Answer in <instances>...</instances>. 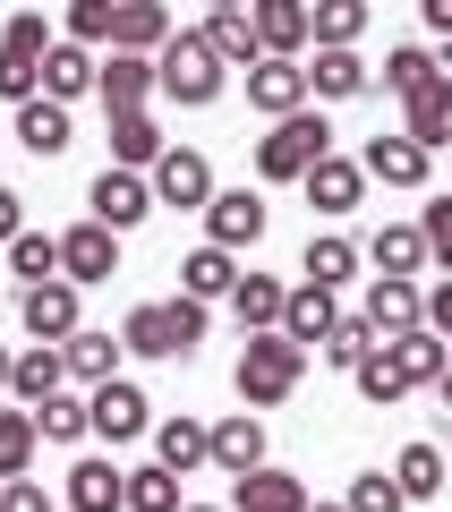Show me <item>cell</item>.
Wrapping results in <instances>:
<instances>
[{
	"label": "cell",
	"mask_w": 452,
	"mask_h": 512,
	"mask_svg": "<svg viewBox=\"0 0 452 512\" xmlns=\"http://www.w3.org/2000/svg\"><path fill=\"white\" fill-rule=\"evenodd\" d=\"M299 376H308V342H290L282 325H273V333H248V342H239L231 384H239V402H248V410H282L290 393H299Z\"/></svg>",
	"instance_id": "cell-1"
},
{
	"label": "cell",
	"mask_w": 452,
	"mask_h": 512,
	"mask_svg": "<svg viewBox=\"0 0 452 512\" xmlns=\"http://www.w3.org/2000/svg\"><path fill=\"white\" fill-rule=\"evenodd\" d=\"M325 154H333V128H325V111H316V103L282 111V120L256 137V171H265V180H308Z\"/></svg>",
	"instance_id": "cell-2"
},
{
	"label": "cell",
	"mask_w": 452,
	"mask_h": 512,
	"mask_svg": "<svg viewBox=\"0 0 452 512\" xmlns=\"http://www.w3.org/2000/svg\"><path fill=\"white\" fill-rule=\"evenodd\" d=\"M154 77H163V94L171 103H188V111H205L222 94V77H231V60L205 43V26H180V35L154 52Z\"/></svg>",
	"instance_id": "cell-3"
},
{
	"label": "cell",
	"mask_w": 452,
	"mask_h": 512,
	"mask_svg": "<svg viewBox=\"0 0 452 512\" xmlns=\"http://www.w3.org/2000/svg\"><path fill=\"white\" fill-rule=\"evenodd\" d=\"M120 342L137 350V359H188V350L205 342V299H154V308H128Z\"/></svg>",
	"instance_id": "cell-4"
},
{
	"label": "cell",
	"mask_w": 452,
	"mask_h": 512,
	"mask_svg": "<svg viewBox=\"0 0 452 512\" xmlns=\"http://www.w3.org/2000/svg\"><path fill=\"white\" fill-rule=\"evenodd\" d=\"M154 180V205H180V214H205L214 205V163L197 146H163V163L145 171Z\"/></svg>",
	"instance_id": "cell-5"
},
{
	"label": "cell",
	"mask_w": 452,
	"mask_h": 512,
	"mask_svg": "<svg viewBox=\"0 0 452 512\" xmlns=\"http://www.w3.org/2000/svg\"><path fill=\"white\" fill-rule=\"evenodd\" d=\"M86 214L111 222V231H137V222L154 214V180H145V171H128V163H103V180L86 188Z\"/></svg>",
	"instance_id": "cell-6"
},
{
	"label": "cell",
	"mask_w": 452,
	"mask_h": 512,
	"mask_svg": "<svg viewBox=\"0 0 452 512\" xmlns=\"http://www.w3.org/2000/svg\"><path fill=\"white\" fill-rule=\"evenodd\" d=\"M60 274L77 282V291H94V282H111L120 274V231L111 222H77V231H60Z\"/></svg>",
	"instance_id": "cell-7"
},
{
	"label": "cell",
	"mask_w": 452,
	"mask_h": 512,
	"mask_svg": "<svg viewBox=\"0 0 452 512\" xmlns=\"http://www.w3.org/2000/svg\"><path fill=\"white\" fill-rule=\"evenodd\" d=\"M86 410H94V436H103V444H137L145 427H154V402H145V393H137L128 376L94 384V393H86Z\"/></svg>",
	"instance_id": "cell-8"
},
{
	"label": "cell",
	"mask_w": 452,
	"mask_h": 512,
	"mask_svg": "<svg viewBox=\"0 0 452 512\" xmlns=\"http://www.w3.org/2000/svg\"><path fill=\"white\" fill-rule=\"evenodd\" d=\"M205 239L231 256H248L256 239H265V197L256 188H214V205H205Z\"/></svg>",
	"instance_id": "cell-9"
},
{
	"label": "cell",
	"mask_w": 452,
	"mask_h": 512,
	"mask_svg": "<svg viewBox=\"0 0 452 512\" xmlns=\"http://www.w3.org/2000/svg\"><path fill=\"white\" fill-rule=\"evenodd\" d=\"M367 86H376V69L359 60V43H316V60H308V94L316 103H359Z\"/></svg>",
	"instance_id": "cell-10"
},
{
	"label": "cell",
	"mask_w": 452,
	"mask_h": 512,
	"mask_svg": "<svg viewBox=\"0 0 452 512\" xmlns=\"http://www.w3.org/2000/svg\"><path fill=\"white\" fill-rule=\"evenodd\" d=\"M18 325L35 333V342H69L77 333V282L52 274V282H35V291H18Z\"/></svg>",
	"instance_id": "cell-11"
},
{
	"label": "cell",
	"mask_w": 452,
	"mask_h": 512,
	"mask_svg": "<svg viewBox=\"0 0 452 512\" xmlns=\"http://www.w3.org/2000/svg\"><path fill=\"white\" fill-rule=\"evenodd\" d=\"M248 103L265 111V120H282V111L316 103V94H308V60H282V52H265V60L248 69Z\"/></svg>",
	"instance_id": "cell-12"
},
{
	"label": "cell",
	"mask_w": 452,
	"mask_h": 512,
	"mask_svg": "<svg viewBox=\"0 0 452 512\" xmlns=\"http://www.w3.org/2000/svg\"><path fill=\"white\" fill-rule=\"evenodd\" d=\"M9 137H18L35 163H52V154L77 146V128H69V103H52V94H35V103H18V120H9Z\"/></svg>",
	"instance_id": "cell-13"
},
{
	"label": "cell",
	"mask_w": 452,
	"mask_h": 512,
	"mask_svg": "<svg viewBox=\"0 0 452 512\" xmlns=\"http://www.w3.org/2000/svg\"><path fill=\"white\" fill-rule=\"evenodd\" d=\"M359 163H367V180H384V188H427V163H435V154L418 146L410 128H393V137H367Z\"/></svg>",
	"instance_id": "cell-14"
},
{
	"label": "cell",
	"mask_w": 452,
	"mask_h": 512,
	"mask_svg": "<svg viewBox=\"0 0 452 512\" xmlns=\"http://www.w3.org/2000/svg\"><path fill=\"white\" fill-rule=\"evenodd\" d=\"M359 316L376 333H410V325H427V299H418L410 274H367V308Z\"/></svg>",
	"instance_id": "cell-15"
},
{
	"label": "cell",
	"mask_w": 452,
	"mask_h": 512,
	"mask_svg": "<svg viewBox=\"0 0 452 512\" xmlns=\"http://www.w3.org/2000/svg\"><path fill=\"white\" fill-rule=\"evenodd\" d=\"M94 94H103V111H145V94H163L154 52H111L103 77H94Z\"/></svg>",
	"instance_id": "cell-16"
},
{
	"label": "cell",
	"mask_w": 452,
	"mask_h": 512,
	"mask_svg": "<svg viewBox=\"0 0 452 512\" xmlns=\"http://www.w3.org/2000/svg\"><path fill=\"white\" fill-rule=\"evenodd\" d=\"M299 188H308L316 214H359V197H367V163H350V154H325V163H316Z\"/></svg>",
	"instance_id": "cell-17"
},
{
	"label": "cell",
	"mask_w": 452,
	"mask_h": 512,
	"mask_svg": "<svg viewBox=\"0 0 452 512\" xmlns=\"http://www.w3.org/2000/svg\"><path fill=\"white\" fill-rule=\"evenodd\" d=\"M231 512H308V487L273 461H256L248 478H231Z\"/></svg>",
	"instance_id": "cell-18"
},
{
	"label": "cell",
	"mask_w": 452,
	"mask_h": 512,
	"mask_svg": "<svg viewBox=\"0 0 452 512\" xmlns=\"http://www.w3.org/2000/svg\"><path fill=\"white\" fill-rule=\"evenodd\" d=\"M248 18H256V43L265 52H282V60H299L308 52V0H248Z\"/></svg>",
	"instance_id": "cell-19"
},
{
	"label": "cell",
	"mask_w": 452,
	"mask_h": 512,
	"mask_svg": "<svg viewBox=\"0 0 452 512\" xmlns=\"http://www.w3.org/2000/svg\"><path fill=\"white\" fill-rule=\"evenodd\" d=\"M384 350H393V367H401V376H410V393H418V384H435V376H444V367H452V342H444V333H435V325L384 333Z\"/></svg>",
	"instance_id": "cell-20"
},
{
	"label": "cell",
	"mask_w": 452,
	"mask_h": 512,
	"mask_svg": "<svg viewBox=\"0 0 452 512\" xmlns=\"http://www.w3.org/2000/svg\"><path fill=\"white\" fill-rule=\"evenodd\" d=\"M333 325H342V291H325V282H299V291H290V308H282V333L316 350Z\"/></svg>",
	"instance_id": "cell-21"
},
{
	"label": "cell",
	"mask_w": 452,
	"mask_h": 512,
	"mask_svg": "<svg viewBox=\"0 0 452 512\" xmlns=\"http://www.w3.org/2000/svg\"><path fill=\"white\" fill-rule=\"evenodd\" d=\"M69 512H128V470H111L103 453H86L69 470Z\"/></svg>",
	"instance_id": "cell-22"
},
{
	"label": "cell",
	"mask_w": 452,
	"mask_h": 512,
	"mask_svg": "<svg viewBox=\"0 0 452 512\" xmlns=\"http://www.w3.org/2000/svg\"><path fill=\"white\" fill-rule=\"evenodd\" d=\"M154 461H163V470H180V478L214 470V427H197V419H163V427H154Z\"/></svg>",
	"instance_id": "cell-23"
},
{
	"label": "cell",
	"mask_w": 452,
	"mask_h": 512,
	"mask_svg": "<svg viewBox=\"0 0 452 512\" xmlns=\"http://www.w3.org/2000/svg\"><path fill=\"white\" fill-rule=\"evenodd\" d=\"M163 120L154 111H111V163H128V171H154L163 163Z\"/></svg>",
	"instance_id": "cell-24"
},
{
	"label": "cell",
	"mask_w": 452,
	"mask_h": 512,
	"mask_svg": "<svg viewBox=\"0 0 452 512\" xmlns=\"http://www.w3.org/2000/svg\"><path fill=\"white\" fill-rule=\"evenodd\" d=\"M94 77H103L94 43H52V52H43V94H52V103H77V94H94Z\"/></svg>",
	"instance_id": "cell-25"
},
{
	"label": "cell",
	"mask_w": 452,
	"mask_h": 512,
	"mask_svg": "<svg viewBox=\"0 0 452 512\" xmlns=\"http://www.w3.org/2000/svg\"><path fill=\"white\" fill-rule=\"evenodd\" d=\"M171 35L180 26H171L163 0H120V18H111V52H163Z\"/></svg>",
	"instance_id": "cell-26"
},
{
	"label": "cell",
	"mask_w": 452,
	"mask_h": 512,
	"mask_svg": "<svg viewBox=\"0 0 452 512\" xmlns=\"http://www.w3.org/2000/svg\"><path fill=\"white\" fill-rule=\"evenodd\" d=\"M256 461H265V419H256V410H231V419L214 427V470L222 478H248Z\"/></svg>",
	"instance_id": "cell-27"
},
{
	"label": "cell",
	"mask_w": 452,
	"mask_h": 512,
	"mask_svg": "<svg viewBox=\"0 0 452 512\" xmlns=\"http://www.w3.org/2000/svg\"><path fill=\"white\" fill-rule=\"evenodd\" d=\"M180 291H188V299H205V308H214V299H231V291H239V256L205 239L197 256H180Z\"/></svg>",
	"instance_id": "cell-28"
},
{
	"label": "cell",
	"mask_w": 452,
	"mask_h": 512,
	"mask_svg": "<svg viewBox=\"0 0 452 512\" xmlns=\"http://www.w3.org/2000/svg\"><path fill=\"white\" fill-rule=\"evenodd\" d=\"M60 384H69V350H60V342H35V350H18V376H9V393H18L26 410H35V402H52Z\"/></svg>",
	"instance_id": "cell-29"
},
{
	"label": "cell",
	"mask_w": 452,
	"mask_h": 512,
	"mask_svg": "<svg viewBox=\"0 0 452 512\" xmlns=\"http://www.w3.org/2000/svg\"><path fill=\"white\" fill-rule=\"evenodd\" d=\"M401 128H410L427 154H444L452 146V77H427V86L410 94V120H401Z\"/></svg>",
	"instance_id": "cell-30"
},
{
	"label": "cell",
	"mask_w": 452,
	"mask_h": 512,
	"mask_svg": "<svg viewBox=\"0 0 452 512\" xmlns=\"http://www.w3.org/2000/svg\"><path fill=\"white\" fill-rule=\"evenodd\" d=\"M282 308H290V282H273V274H239V291H231L239 333H273V325H282Z\"/></svg>",
	"instance_id": "cell-31"
},
{
	"label": "cell",
	"mask_w": 452,
	"mask_h": 512,
	"mask_svg": "<svg viewBox=\"0 0 452 512\" xmlns=\"http://www.w3.org/2000/svg\"><path fill=\"white\" fill-rule=\"evenodd\" d=\"M393 478H401V495H410V504H427V495L452 487V461H444V444H401Z\"/></svg>",
	"instance_id": "cell-32"
},
{
	"label": "cell",
	"mask_w": 452,
	"mask_h": 512,
	"mask_svg": "<svg viewBox=\"0 0 452 512\" xmlns=\"http://www.w3.org/2000/svg\"><path fill=\"white\" fill-rule=\"evenodd\" d=\"M60 350H69V376L94 393V384H111V376H120V350H128V342H111V333H86V325H77Z\"/></svg>",
	"instance_id": "cell-33"
},
{
	"label": "cell",
	"mask_w": 452,
	"mask_h": 512,
	"mask_svg": "<svg viewBox=\"0 0 452 512\" xmlns=\"http://www.w3.org/2000/svg\"><path fill=\"white\" fill-rule=\"evenodd\" d=\"M367 265H376V274H418V265H427V231H418V222H384V231L367 239Z\"/></svg>",
	"instance_id": "cell-34"
},
{
	"label": "cell",
	"mask_w": 452,
	"mask_h": 512,
	"mask_svg": "<svg viewBox=\"0 0 452 512\" xmlns=\"http://www.w3.org/2000/svg\"><path fill=\"white\" fill-rule=\"evenodd\" d=\"M205 43H214L231 69H256V60H265V43H256V18H248V9H214V18H205Z\"/></svg>",
	"instance_id": "cell-35"
},
{
	"label": "cell",
	"mask_w": 452,
	"mask_h": 512,
	"mask_svg": "<svg viewBox=\"0 0 452 512\" xmlns=\"http://www.w3.org/2000/svg\"><path fill=\"white\" fill-rule=\"evenodd\" d=\"M359 256H367V248H350L342 231H325V239H308V256H299V274H308V282H325V291H342V282L359 274Z\"/></svg>",
	"instance_id": "cell-36"
},
{
	"label": "cell",
	"mask_w": 452,
	"mask_h": 512,
	"mask_svg": "<svg viewBox=\"0 0 452 512\" xmlns=\"http://www.w3.org/2000/svg\"><path fill=\"white\" fill-rule=\"evenodd\" d=\"M35 427H43V444H86V436H94V410L60 384L52 402H35Z\"/></svg>",
	"instance_id": "cell-37"
},
{
	"label": "cell",
	"mask_w": 452,
	"mask_h": 512,
	"mask_svg": "<svg viewBox=\"0 0 452 512\" xmlns=\"http://www.w3.org/2000/svg\"><path fill=\"white\" fill-rule=\"evenodd\" d=\"M35 444H43V427H35V410H0V478H26L35 470Z\"/></svg>",
	"instance_id": "cell-38"
},
{
	"label": "cell",
	"mask_w": 452,
	"mask_h": 512,
	"mask_svg": "<svg viewBox=\"0 0 452 512\" xmlns=\"http://www.w3.org/2000/svg\"><path fill=\"white\" fill-rule=\"evenodd\" d=\"M180 470H163V461H145V470H128V512H180Z\"/></svg>",
	"instance_id": "cell-39"
},
{
	"label": "cell",
	"mask_w": 452,
	"mask_h": 512,
	"mask_svg": "<svg viewBox=\"0 0 452 512\" xmlns=\"http://www.w3.org/2000/svg\"><path fill=\"white\" fill-rule=\"evenodd\" d=\"M9 274H18L26 291L52 282V274H60V239H52V231H18V239H9Z\"/></svg>",
	"instance_id": "cell-40"
},
{
	"label": "cell",
	"mask_w": 452,
	"mask_h": 512,
	"mask_svg": "<svg viewBox=\"0 0 452 512\" xmlns=\"http://www.w3.org/2000/svg\"><path fill=\"white\" fill-rule=\"evenodd\" d=\"M350 376H359V402H376V410H393L401 402V393H410V376H401V367H393V350H367V359L359 367H350Z\"/></svg>",
	"instance_id": "cell-41"
},
{
	"label": "cell",
	"mask_w": 452,
	"mask_h": 512,
	"mask_svg": "<svg viewBox=\"0 0 452 512\" xmlns=\"http://www.w3.org/2000/svg\"><path fill=\"white\" fill-rule=\"evenodd\" d=\"M308 35L316 43H359L367 35V0H308Z\"/></svg>",
	"instance_id": "cell-42"
},
{
	"label": "cell",
	"mask_w": 452,
	"mask_h": 512,
	"mask_svg": "<svg viewBox=\"0 0 452 512\" xmlns=\"http://www.w3.org/2000/svg\"><path fill=\"white\" fill-rule=\"evenodd\" d=\"M427 77H444V60H435V52H418V43H393V52H384V86H393L401 103H410Z\"/></svg>",
	"instance_id": "cell-43"
},
{
	"label": "cell",
	"mask_w": 452,
	"mask_h": 512,
	"mask_svg": "<svg viewBox=\"0 0 452 512\" xmlns=\"http://www.w3.org/2000/svg\"><path fill=\"white\" fill-rule=\"evenodd\" d=\"M376 342H384V333L367 325V316H342V325H333V333H325L316 350H325V367H359V359H367Z\"/></svg>",
	"instance_id": "cell-44"
},
{
	"label": "cell",
	"mask_w": 452,
	"mask_h": 512,
	"mask_svg": "<svg viewBox=\"0 0 452 512\" xmlns=\"http://www.w3.org/2000/svg\"><path fill=\"white\" fill-rule=\"evenodd\" d=\"M350 512H410V495H401L393 470H359L350 478Z\"/></svg>",
	"instance_id": "cell-45"
},
{
	"label": "cell",
	"mask_w": 452,
	"mask_h": 512,
	"mask_svg": "<svg viewBox=\"0 0 452 512\" xmlns=\"http://www.w3.org/2000/svg\"><path fill=\"white\" fill-rule=\"evenodd\" d=\"M35 94H43V60H26V52L0 43V103H35Z\"/></svg>",
	"instance_id": "cell-46"
},
{
	"label": "cell",
	"mask_w": 452,
	"mask_h": 512,
	"mask_svg": "<svg viewBox=\"0 0 452 512\" xmlns=\"http://www.w3.org/2000/svg\"><path fill=\"white\" fill-rule=\"evenodd\" d=\"M111 18H120V0H69V43H111Z\"/></svg>",
	"instance_id": "cell-47"
},
{
	"label": "cell",
	"mask_w": 452,
	"mask_h": 512,
	"mask_svg": "<svg viewBox=\"0 0 452 512\" xmlns=\"http://www.w3.org/2000/svg\"><path fill=\"white\" fill-rule=\"evenodd\" d=\"M0 43H9V52H26V60H43V52H52V26H43V9H18V18L0 26Z\"/></svg>",
	"instance_id": "cell-48"
},
{
	"label": "cell",
	"mask_w": 452,
	"mask_h": 512,
	"mask_svg": "<svg viewBox=\"0 0 452 512\" xmlns=\"http://www.w3.org/2000/svg\"><path fill=\"white\" fill-rule=\"evenodd\" d=\"M418 231H427V256H435V265L452 274V197H435L427 214H418Z\"/></svg>",
	"instance_id": "cell-49"
},
{
	"label": "cell",
	"mask_w": 452,
	"mask_h": 512,
	"mask_svg": "<svg viewBox=\"0 0 452 512\" xmlns=\"http://www.w3.org/2000/svg\"><path fill=\"white\" fill-rule=\"evenodd\" d=\"M0 512H60L43 495V478H0Z\"/></svg>",
	"instance_id": "cell-50"
},
{
	"label": "cell",
	"mask_w": 452,
	"mask_h": 512,
	"mask_svg": "<svg viewBox=\"0 0 452 512\" xmlns=\"http://www.w3.org/2000/svg\"><path fill=\"white\" fill-rule=\"evenodd\" d=\"M18 231H26V197H18V188H0V248H9Z\"/></svg>",
	"instance_id": "cell-51"
},
{
	"label": "cell",
	"mask_w": 452,
	"mask_h": 512,
	"mask_svg": "<svg viewBox=\"0 0 452 512\" xmlns=\"http://www.w3.org/2000/svg\"><path fill=\"white\" fill-rule=\"evenodd\" d=\"M427 325L452 342V282H435V291H427Z\"/></svg>",
	"instance_id": "cell-52"
},
{
	"label": "cell",
	"mask_w": 452,
	"mask_h": 512,
	"mask_svg": "<svg viewBox=\"0 0 452 512\" xmlns=\"http://www.w3.org/2000/svg\"><path fill=\"white\" fill-rule=\"evenodd\" d=\"M418 18H427V26H435V35H444V43H452V0H418Z\"/></svg>",
	"instance_id": "cell-53"
},
{
	"label": "cell",
	"mask_w": 452,
	"mask_h": 512,
	"mask_svg": "<svg viewBox=\"0 0 452 512\" xmlns=\"http://www.w3.org/2000/svg\"><path fill=\"white\" fill-rule=\"evenodd\" d=\"M9 376H18V350H9V342H0V393H9Z\"/></svg>",
	"instance_id": "cell-54"
},
{
	"label": "cell",
	"mask_w": 452,
	"mask_h": 512,
	"mask_svg": "<svg viewBox=\"0 0 452 512\" xmlns=\"http://www.w3.org/2000/svg\"><path fill=\"white\" fill-rule=\"evenodd\" d=\"M435 402H444V410H452V367H444V376H435Z\"/></svg>",
	"instance_id": "cell-55"
},
{
	"label": "cell",
	"mask_w": 452,
	"mask_h": 512,
	"mask_svg": "<svg viewBox=\"0 0 452 512\" xmlns=\"http://www.w3.org/2000/svg\"><path fill=\"white\" fill-rule=\"evenodd\" d=\"M308 512H350V504H316V495H308Z\"/></svg>",
	"instance_id": "cell-56"
},
{
	"label": "cell",
	"mask_w": 452,
	"mask_h": 512,
	"mask_svg": "<svg viewBox=\"0 0 452 512\" xmlns=\"http://www.w3.org/2000/svg\"><path fill=\"white\" fill-rule=\"evenodd\" d=\"M180 512H222V504H180Z\"/></svg>",
	"instance_id": "cell-57"
},
{
	"label": "cell",
	"mask_w": 452,
	"mask_h": 512,
	"mask_svg": "<svg viewBox=\"0 0 452 512\" xmlns=\"http://www.w3.org/2000/svg\"><path fill=\"white\" fill-rule=\"evenodd\" d=\"M214 9H248V0H214Z\"/></svg>",
	"instance_id": "cell-58"
},
{
	"label": "cell",
	"mask_w": 452,
	"mask_h": 512,
	"mask_svg": "<svg viewBox=\"0 0 452 512\" xmlns=\"http://www.w3.org/2000/svg\"><path fill=\"white\" fill-rule=\"evenodd\" d=\"M444 77H452V43H444Z\"/></svg>",
	"instance_id": "cell-59"
},
{
	"label": "cell",
	"mask_w": 452,
	"mask_h": 512,
	"mask_svg": "<svg viewBox=\"0 0 452 512\" xmlns=\"http://www.w3.org/2000/svg\"><path fill=\"white\" fill-rule=\"evenodd\" d=\"M0 137H9V128H0Z\"/></svg>",
	"instance_id": "cell-60"
},
{
	"label": "cell",
	"mask_w": 452,
	"mask_h": 512,
	"mask_svg": "<svg viewBox=\"0 0 452 512\" xmlns=\"http://www.w3.org/2000/svg\"><path fill=\"white\" fill-rule=\"evenodd\" d=\"M444 154H452V146H444Z\"/></svg>",
	"instance_id": "cell-61"
}]
</instances>
